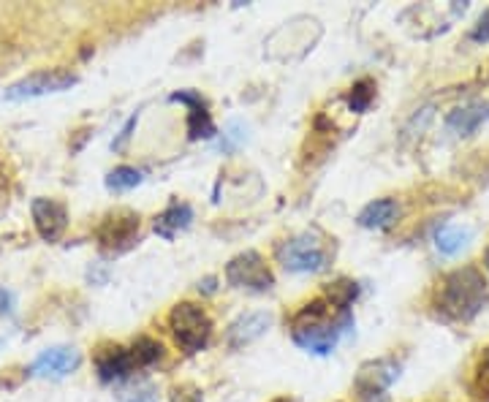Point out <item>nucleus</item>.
<instances>
[{
	"mask_svg": "<svg viewBox=\"0 0 489 402\" xmlns=\"http://www.w3.org/2000/svg\"><path fill=\"white\" fill-rule=\"evenodd\" d=\"M353 319L348 312H340L337 321H329V302L327 299H316V302H307L294 319L291 327V337L294 343L307 351V353H316V356H327L337 348L340 337L345 332H351Z\"/></svg>",
	"mask_w": 489,
	"mask_h": 402,
	"instance_id": "obj_1",
	"label": "nucleus"
},
{
	"mask_svg": "<svg viewBox=\"0 0 489 402\" xmlns=\"http://www.w3.org/2000/svg\"><path fill=\"white\" fill-rule=\"evenodd\" d=\"M486 280L473 266L454 270L440 286L438 310L452 321H473L486 304Z\"/></svg>",
	"mask_w": 489,
	"mask_h": 402,
	"instance_id": "obj_2",
	"label": "nucleus"
},
{
	"mask_svg": "<svg viewBox=\"0 0 489 402\" xmlns=\"http://www.w3.org/2000/svg\"><path fill=\"white\" fill-rule=\"evenodd\" d=\"M278 261L283 264L286 272H294V275H316V272H324L332 256H329V248L324 245V240H319L316 234H296L286 242L278 245Z\"/></svg>",
	"mask_w": 489,
	"mask_h": 402,
	"instance_id": "obj_3",
	"label": "nucleus"
},
{
	"mask_svg": "<svg viewBox=\"0 0 489 402\" xmlns=\"http://www.w3.org/2000/svg\"><path fill=\"white\" fill-rule=\"evenodd\" d=\"M169 327H171V335H174L177 345H180L183 351H188V353L204 351L209 345L212 319L207 316V310L201 304L180 302V304L171 310Z\"/></svg>",
	"mask_w": 489,
	"mask_h": 402,
	"instance_id": "obj_4",
	"label": "nucleus"
},
{
	"mask_svg": "<svg viewBox=\"0 0 489 402\" xmlns=\"http://www.w3.org/2000/svg\"><path fill=\"white\" fill-rule=\"evenodd\" d=\"M79 82V76L74 71L66 68H50V71H35L20 82H14L9 91L4 93L6 101L20 104V101H33V99H43V96H52V93H63L71 91V87Z\"/></svg>",
	"mask_w": 489,
	"mask_h": 402,
	"instance_id": "obj_5",
	"label": "nucleus"
},
{
	"mask_svg": "<svg viewBox=\"0 0 489 402\" xmlns=\"http://www.w3.org/2000/svg\"><path fill=\"white\" fill-rule=\"evenodd\" d=\"M226 280H229V286L242 288V291H253V294H264L275 286L272 270L266 266V261L256 250H245L226 264Z\"/></svg>",
	"mask_w": 489,
	"mask_h": 402,
	"instance_id": "obj_6",
	"label": "nucleus"
},
{
	"mask_svg": "<svg viewBox=\"0 0 489 402\" xmlns=\"http://www.w3.org/2000/svg\"><path fill=\"white\" fill-rule=\"evenodd\" d=\"M272 38H286V50L275 60L296 63L316 47V41L321 38V25L313 17H294V20L283 22V28H278L272 33Z\"/></svg>",
	"mask_w": 489,
	"mask_h": 402,
	"instance_id": "obj_7",
	"label": "nucleus"
},
{
	"mask_svg": "<svg viewBox=\"0 0 489 402\" xmlns=\"http://www.w3.org/2000/svg\"><path fill=\"white\" fill-rule=\"evenodd\" d=\"M139 240V215L133 212H117V215H109L104 220V226L99 229V245L104 253H125L137 245Z\"/></svg>",
	"mask_w": 489,
	"mask_h": 402,
	"instance_id": "obj_8",
	"label": "nucleus"
},
{
	"mask_svg": "<svg viewBox=\"0 0 489 402\" xmlns=\"http://www.w3.org/2000/svg\"><path fill=\"white\" fill-rule=\"evenodd\" d=\"M399 370H403V365H399L397 359H391V356H386V359L367 362V365L359 367L353 386H357L359 397H365V399L383 397L391 389V383L399 378Z\"/></svg>",
	"mask_w": 489,
	"mask_h": 402,
	"instance_id": "obj_9",
	"label": "nucleus"
},
{
	"mask_svg": "<svg viewBox=\"0 0 489 402\" xmlns=\"http://www.w3.org/2000/svg\"><path fill=\"white\" fill-rule=\"evenodd\" d=\"M30 212H33V226H35V232L43 242H58L63 237V232L68 226L66 204L41 196V199H33Z\"/></svg>",
	"mask_w": 489,
	"mask_h": 402,
	"instance_id": "obj_10",
	"label": "nucleus"
},
{
	"mask_svg": "<svg viewBox=\"0 0 489 402\" xmlns=\"http://www.w3.org/2000/svg\"><path fill=\"white\" fill-rule=\"evenodd\" d=\"M82 365V353L76 348H68V345H55V348H47L38 359L30 365V375L35 378H66L71 375L76 367Z\"/></svg>",
	"mask_w": 489,
	"mask_h": 402,
	"instance_id": "obj_11",
	"label": "nucleus"
},
{
	"mask_svg": "<svg viewBox=\"0 0 489 402\" xmlns=\"http://www.w3.org/2000/svg\"><path fill=\"white\" fill-rule=\"evenodd\" d=\"M275 324L272 312H264V310H256V312H245V316H240L229 332H226V340L232 348H245L256 340H261L266 332H270V327Z\"/></svg>",
	"mask_w": 489,
	"mask_h": 402,
	"instance_id": "obj_12",
	"label": "nucleus"
},
{
	"mask_svg": "<svg viewBox=\"0 0 489 402\" xmlns=\"http://www.w3.org/2000/svg\"><path fill=\"white\" fill-rule=\"evenodd\" d=\"M171 104H185L191 106L188 112V137L191 139H212L215 137V125H212V117L207 112V104L199 93H191V91H180L171 96Z\"/></svg>",
	"mask_w": 489,
	"mask_h": 402,
	"instance_id": "obj_13",
	"label": "nucleus"
},
{
	"mask_svg": "<svg viewBox=\"0 0 489 402\" xmlns=\"http://www.w3.org/2000/svg\"><path fill=\"white\" fill-rule=\"evenodd\" d=\"M137 367V362H133V356L128 348H109L104 353H99L96 359V373L104 383H117V381H125L130 375V370Z\"/></svg>",
	"mask_w": 489,
	"mask_h": 402,
	"instance_id": "obj_14",
	"label": "nucleus"
},
{
	"mask_svg": "<svg viewBox=\"0 0 489 402\" xmlns=\"http://www.w3.org/2000/svg\"><path fill=\"white\" fill-rule=\"evenodd\" d=\"M489 120V104L478 101V104H468L460 106L454 112H449L446 117V128L454 133V137H473V133Z\"/></svg>",
	"mask_w": 489,
	"mask_h": 402,
	"instance_id": "obj_15",
	"label": "nucleus"
},
{
	"mask_svg": "<svg viewBox=\"0 0 489 402\" xmlns=\"http://www.w3.org/2000/svg\"><path fill=\"white\" fill-rule=\"evenodd\" d=\"M397 217H399V204L394 199H375L357 215V223L362 229L381 232V229H389Z\"/></svg>",
	"mask_w": 489,
	"mask_h": 402,
	"instance_id": "obj_16",
	"label": "nucleus"
},
{
	"mask_svg": "<svg viewBox=\"0 0 489 402\" xmlns=\"http://www.w3.org/2000/svg\"><path fill=\"white\" fill-rule=\"evenodd\" d=\"M193 220V209L188 204H171L155 217V234L163 240H174L180 232H185Z\"/></svg>",
	"mask_w": 489,
	"mask_h": 402,
	"instance_id": "obj_17",
	"label": "nucleus"
},
{
	"mask_svg": "<svg viewBox=\"0 0 489 402\" xmlns=\"http://www.w3.org/2000/svg\"><path fill=\"white\" fill-rule=\"evenodd\" d=\"M468 242H470V229H462V226H446L435 234V248L443 256L462 253L468 248Z\"/></svg>",
	"mask_w": 489,
	"mask_h": 402,
	"instance_id": "obj_18",
	"label": "nucleus"
},
{
	"mask_svg": "<svg viewBox=\"0 0 489 402\" xmlns=\"http://www.w3.org/2000/svg\"><path fill=\"white\" fill-rule=\"evenodd\" d=\"M145 174L133 166H117L106 174V188L114 191V193H125V191H133L137 185H142Z\"/></svg>",
	"mask_w": 489,
	"mask_h": 402,
	"instance_id": "obj_19",
	"label": "nucleus"
},
{
	"mask_svg": "<svg viewBox=\"0 0 489 402\" xmlns=\"http://www.w3.org/2000/svg\"><path fill=\"white\" fill-rule=\"evenodd\" d=\"M375 99V82L373 79H359L357 84L351 87V96H348V109L353 114H365L370 109Z\"/></svg>",
	"mask_w": 489,
	"mask_h": 402,
	"instance_id": "obj_20",
	"label": "nucleus"
},
{
	"mask_svg": "<svg viewBox=\"0 0 489 402\" xmlns=\"http://www.w3.org/2000/svg\"><path fill=\"white\" fill-rule=\"evenodd\" d=\"M248 139H250V133H248V125L242 122V120H232L229 125H226V130H224V137H220V145H217V150L220 153H237L242 145H248Z\"/></svg>",
	"mask_w": 489,
	"mask_h": 402,
	"instance_id": "obj_21",
	"label": "nucleus"
},
{
	"mask_svg": "<svg viewBox=\"0 0 489 402\" xmlns=\"http://www.w3.org/2000/svg\"><path fill=\"white\" fill-rule=\"evenodd\" d=\"M130 356H133V362H137V367H147V365L161 359L163 348L153 337H139L137 343H133V348H130Z\"/></svg>",
	"mask_w": 489,
	"mask_h": 402,
	"instance_id": "obj_22",
	"label": "nucleus"
},
{
	"mask_svg": "<svg viewBox=\"0 0 489 402\" xmlns=\"http://www.w3.org/2000/svg\"><path fill=\"white\" fill-rule=\"evenodd\" d=\"M359 296V286L353 280H337L329 288V307H337L340 312H348V307L353 304V299Z\"/></svg>",
	"mask_w": 489,
	"mask_h": 402,
	"instance_id": "obj_23",
	"label": "nucleus"
},
{
	"mask_svg": "<svg viewBox=\"0 0 489 402\" xmlns=\"http://www.w3.org/2000/svg\"><path fill=\"white\" fill-rule=\"evenodd\" d=\"M122 402H158V391L153 383L137 381L122 391Z\"/></svg>",
	"mask_w": 489,
	"mask_h": 402,
	"instance_id": "obj_24",
	"label": "nucleus"
},
{
	"mask_svg": "<svg viewBox=\"0 0 489 402\" xmlns=\"http://www.w3.org/2000/svg\"><path fill=\"white\" fill-rule=\"evenodd\" d=\"M171 402H204V394H201V389L185 383V386H177L171 391Z\"/></svg>",
	"mask_w": 489,
	"mask_h": 402,
	"instance_id": "obj_25",
	"label": "nucleus"
},
{
	"mask_svg": "<svg viewBox=\"0 0 489 402\" xmlns=\"http://www.w3.org/2000/svg\"><path fill=\"white\" fill-rule=\"evenodd\" d=\"M470 41H476V43H486L489 41V9H484V14L476 20L473 30H470Z\"/></svg>",
	"mask_w": 489,
	"mask_h": 402,
	"instance_id": "obj_26",
	"label": "nucleus"
},
{
	"mask_svg": "<svg viewBox=\"0 0 489 402\" xmlns=\"http://www.w3.org/2000/svg\"><path fill=\"white\" fill-rule=\"evenodd\" d=\"M137 120H139V117H137V114H133V117H130V120L125 122V128L120 130V137H117V139L112 142V150H122V147H125V142L130 139V130H133V128H137Z\"/></svg>",
	"mask_w": 489,
	"mask_h": 402,
	"instance_id": "obj_27",
	"label": "nucleus"
},
{
	"mask_svg": "<svg viewBox=\"0 0 489 402\" xmlns=\"http://www.w3.org/2000/svg\"><path fill=\"white\" fill-rule=\"evenodd\" d=\"M9 307H12V294L6 288H0V312L9 310Z\"/></svg>",
	"mask_w": 489,
	"mask_h": 402,
	"instance_id": "obj_28",
	"label": "nucleus"
},
{
	"mask_svg": "<svg viewBox=\"0 0 489 402\" xmlns=\"http://www.w3.org/2000/svg\"><path fill=\"white\" fill-rule=\"evenodd\" d=\"M484 367L489 370V348H486V353H484Z\"/></svg>",
	"mask_w": 489,
	"mask_h": 402,
	"instance_id": "obj_29",
	"label": "nucleus"
},
{
	"mask_svg": "<svg viewBox=\"0 0 489 402\" xmlns=\"http://www.w3.org/2000/svg\"><path fill=\"white\" fill-rule=\"evenodd\" d=\"M484 264H486V270H489V248H486V253H484Z\"/></svg>",
	"mask_w": 489,
	"mask_h": 402,
	"instance_id": "obj_30",
	"label": "nucleus"
},
{
	"mask_svg": "<svg viewBox=\"0 0 489 402\" xmlns=\"http://www.w3.org/2000/svg\"><path fill=\"white\" fill-rule=\"evenodd\" d=\"M275 402H291V399H275Z\"/></svg>",
	"mask_w": 489,
	"mask_h": 402,
	"instance_id": "obj_31",
	"label": "nucleus"
}]
</instances>
